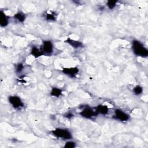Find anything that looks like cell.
Wrapping results in <instances>:
<instances>
[{
    "mask_svg": "<svg viewBox=\"0 0 148 148\" xmlns=\"http://www.w3.org/2000/svg\"><path fill=\"white\" fill-rule=\"evenodd\" d=\"M79 69L77 67H71V68H64L62 69V72L71 77H74L79 72Z\"/></svg>",
    "mask_w": 148,
    "mask_h": 148,
    "instance_id": "obj_7",
    "label": "cell"
},
{
    "mask_svg": "<svg viewBox=\"0 0 148 148\" xmlns=\"http://www.w3.org/2000/svg\"><path fill=\"white\" fill-rule=\"evenodd\" d=\"M23 68H24V66H23V64L19 63V64H17V66H16V72H17V73H20V72H21L23 71Z\"/></svg>",
    "mask_w": 148,
    "mask_h": 148,
    "instance_id": "obj_18",
    "label": "cell"
},
{
    "mask_svg": "<svg viewBox=\"0 0 148 148\" xmlns=\"http://www.w3.org/2000/svg\"><path fill=\"white\" fill-rule=\"evenodd\" d=\"M62 90L58 88L57 87H54L51 89L50 92V95L53 97H59L62 94Z\"/></svg>",
    "mask_w": 148,
    "mask_h": 148,
    "instance_id": "obj_13",
    "label": "cell"
},
{
    "mask_svg": "<svg viewBox=\"0 0 148 148\" xmlns=\"http://www.w3.org/2000/svg\"><path fill=\"white\" fill-rule=\"evenodd\" d=\"M9 18L5 13L1 10L0 14V25L2 27H5L8 25Z\"/></svg>",
    "mask_w": 148,
    "mask_h": 148,
    "instance_id": "obj_8",
    "label": "cell"
},
{
    "mask_svg": "<svg viewBox=\"0 0 148 148\" xmlns=\"http://www.w3.org/2000/svg\"><path fill=\"white\" fill-rule=\"evenodd\" d=\"M132 49L134 53L137 56L147 57L148 56L147 49L140 41L134 40L132 42Z\"/></svg>",
    "mask_w": 148,
    "mask_h": 148,
    "instance_id": "obj_1",
    "label": "cell"
},
{
    "mask_svg": "<svg viewBox=\"0 0 148 148\" xmlns=\"http://www.w3.org/2000/svg\"><path fill=\"white\" fill-rule=\"evenodd\" d=\"M113 117L116 120H118L123 122L128 121L130 119L129 115L128 114L119 109L114 110V114Z\"/></svg>",
    "mask_w": 148,
    "mask_h": 148,
    "instance_id": "obj_4",
    "label": "cell"
},
{
    "mask_svg": "<svg viewBox=\"0 0 148 148\" xmlns=\"http://www.w3.org/2000/svg\"><path fill=\"white\" fill-rule=\"evenodd\" d=\"M79 114L83 117L86 118V119H90L93 117L94 116H97V113L96 112V111H94L93 109L89 107V106H87L85 107L80 113Z\"/></svg>",
    "mask_w": 148,
    "mask_h": 148,
    "instance_id": "obj_5",
    "label": "cell"
},
{
    "mask_svg": "<svg viewBox=\"0 0 148 148\" xmlns=\"http://www.w3.org/2000/svg\"><path fill=\"white\" fill-rule=\"evenodd\" d=\"M13 17H14V19L17 20L18 21H19L20 23H23L25 21V18H26L25 15L23 13L20 12H17V13H16L14 15Z\"/></svg>",
    "mask_w": 148,
    "mask_h": 148,
    "instance_id": "obj_12",
    "label": "cell"
},
{
    "mask_svg": "<svg viewBox=\"0 0 148 148\" xmlns=\"http://www.w3.org/2000/svg\"><path fill=\"white\" fill-rule=\"evenodd\" d=\"M31 54L35 58H38L42 55H43V53L42 52V51L40 49H39L38 48H37L35 46L32 47L31 51Z\"/></svg>",
    "mask_w": 148,
    "mask_h": 148,
    "instance_id": "obj_11",
    "label": "cell"
},
{
    "mask_svg": "<svg viewBox=\"0 0 148 148\" xmlns=\"http://www.w3.org/2000/svg\"><path fill=\"white\" fill-rule=\"evenodd\" d=\"M133 92L135 95H139L143 92V88L140 86H136L133 88Z\"/></svg>",
    "mask_w": 148,
    "mask_h": 148,
    "instance_id": "obj_14",
    "label": "cell"
},
{
    "mask_svg": "<svg viewBox=\"0 0 148 148\" xmlns=\"http://www.w3.org/2000/svg\"><path fill=\"white\" fill-rule=\"evenodd\" d=\"M52 135L57 138H61L64 140L71 139L72 138V134L69 131L64 128H57L51 131Z\"/></svg>",
    "mask_w": 148,
    "mask_h": 148,
    "instance_id": "obj_2",
    "label": "cell"
},
{
    "mask_svg": "<svg viewBox=\"0 0 148 148\" xmlns=\"http://www.w3.org/2000/svg\"><path fill=\"white\" fill-rule=\"evenodd\" d=\"M117 2V1H108L106 5L109 9H113L116 6Z\"/></svg>",
    "mask_w": 148,
    "mask_h": 148,
    "instance_id": "obj_15",
    "label": "cell"
},
{
    "mask_svg": "<svg viewBox=\"0 0 148 148\" xmlns=\"http://www.w3.org/2000/svg\"><path fill=\"white\" fill-rule=\"evenodd\" d=\"M46 18L47 20H55V16L53 14L51 13H47L46 14Z\"/></svg>",
    "mask_w": 148,
    "mask_h": 148,
    "instance_id": "obj_17",
    "label": "cell"
},
{
    "mask_svg": "<svg viewBox=\"0 0 148 148\" xmlns=\"http://www.w3.org/2000/svg\"><path fill=\"white\" fill-rule=\"evenodd\" d=\"M95 111L97 113V114L99 113V114L105 115V114H108V113L109 112V108L106 105H99L96 107Z\"/></svg>",
    "mask_w": 148,
    "mask_h": 148,
    "instance_id": "obj_10",
    "label": "cell"
},
{
    "mask_svg": "<svg viewBox=\"0 0 148 148\" xmlns=\"http://www.w3.org/2000/svg\"><path fill=\"white\" fill-rule=\"evenodd\" d=\"M43 54H50L53 51V45L51 41L50 40H44L43 42L42 48L41 49Z\"/></svg>",
    "mask_w": 148,
    "mask_h": 148,
    "instance_id": "obj_6",
    "label": "cell"
},
{
    "mask_svg": "<svg viewBox=\"0 0 148 148\" xmlns=\"http://www.w3.org/2000/svg\"><path fill=\"white\" fill-rule=\"evenodd\" d=\"M75 146H76V143L75 142H72V141H68L64 145V147L72 148V147H75Z\"/></svg>",
    "mask_w": 148,
    "mask_h": 148,
    "instance_id": "obj_16",
    "label": "cell"
},
{
    "mask_svg": "<svg viewBox=\"0 0 148 148\" xmlns=\"http://www.w3.org/2000/svg\"><path fill=\"white\" fill-rule=\"evenodd\" d=\"M8 100L9 103L14 109H20L24 106V103L18 96H10L8 98Z\"/></svg>",
    "mask_w": 148,
    "mask_h": 148,
    "instance_id": "obj_3",
    "label": "cell"
},
{
    "mask_svg": "<svg viewBox=\"0 0 148 148\" xmlns=\"http://www.w3.org/2000/svg\"><path fill=\"white\" fill-rule=\"evenodd\" d=\"M73 114L71 113H67V114H66L65 115V116L66 117V118H68V119H71V117H73Z\"/></svg>",
    "mask_w": 148,
    "mask_h": 148,
    "instance_id": "obj_19",
    "label": "cell"
},
{
    "mask_svg": "<svg viewBox=\"0 0 148 148\" xmlns=\"http://www.w3.org/2000/svg\"><path fill=\"white\" fill-rule=\"evenodd\" d=\"M65 42L75 49H77V48H79V47H81L83 46V43L81 42L78 41V40H73V39L68 38L65 40Z\"/></svg>",
    "mask_w": 148,
    "mask_h": 148,
    "instance_id": "obj_9",
    "label": "cell"
}]
</instances>
